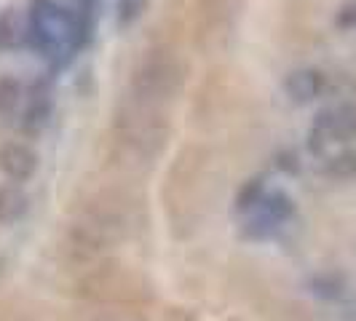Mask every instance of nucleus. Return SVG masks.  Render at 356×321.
Returning a JSON list of instances; mask_svg holds the SVG:
<instances>
[{
	"instance_id": "nucleus-11",
	"label": "nucleus",
	"mask_w": 356,
	"mask_h": 321,
	"mask_svg": "<svg viewBox=\"0 0 356 321\" xmlns=\"http://www.w3.org/2000/svg\"><path fill=\"white\" fill-rule=\"evenodd\" d=\"M22 86L14 78H0V115H11L19 107Z\"/></svg>"
},
{
	"instance_id": "nucleus-14",
	"label": "nucleus",
	"mask_w": 356,
	"mask_h": 321,
	"mask_svg": "<svg viewBox=\"0 0 356 321\" xmlns=\"http://www.w3.org/2000/svg\"><path fill=\"white\" fill-rule=\"evenodd\" d=\"M260 193H263V182H260V179H250V182L238 190V209H250L254 204H260V201H263Z\"/></svg>"
},
{
	"instance_id": "nucleus-10",
	"label": "nucleus",
	"mask_w": 356,
	"mask_h": 321,
	"mask_svg": "<svg viewBox=\"0 0 356 321\" xmlns=\"http://www.w3.org/2000/svg\"><path fill=\"white\" fill-rule=\"evenodd\" d=\"M327 174L335 179H343V182L356 179V147H346V150H340L338 156H332L327 160Z\"/></svg>"
},
{
	"instance_id": "nucleus-6",
	"label": "nucleus",
	"mask_w": 356,
	"mask_h": 321,
	"mask_svg": "<svg viewBox=\"0 0 356 321\" xmlns=\"http://www.w3.org/2000/svg\"><path fill=\"white\" fill-rule=\"evenodd\" d=\"M38 156L22 142H6L0 145V172L14 182H24L35 174Z\"/></svg>"
},
{
	"instance_id": "nucleus-12",
	"label": "nucleus",
	"mask_w": 356,
	"mask_h": 321,
	"mask_svg": "<svg viewBox=\"0 0 356 321\" xmlns=\"http://www.w3.org/2000/svg\"><path fill=\"white\" fill-rule=\"evenodd\" d=\"M19 40V17L14 11H6L0 17V46L3 49H11Z\"/></svg>"
},
{
	"instance_id": "nucleus-13",
	"label": "nucleus",
	"mask_w": 356,
	"mask_h": 321,
	"mask_svg": "<svg viewBox=\"0 0 356 321\" xmlns=\"http://www.w3.org/2000/svg\"><path fill=\"white\" fill-rule=\"evenodd\" d=\"M343 279L340 276H319V279H314V292L319 295V297H327V300H335L343 295Z\"/></svg>"
},
{
	"instance_id": "nucleus-5",
	"label": "nucleus",
	"mask_w": 356,
	"mask_h": 321,
	"mask_svg": "<svg viewBox=\"0 0 356 321\" xmlns=\"http://www.w3.org/2000/svg\"><path fill=\"white\" fill-rule=\"evenodd\" d=\"M35 33H38V40L46 46V49H70L72 40H75V33H78V27H75V22L67 11H62V8H56V6H43V8H38L35 14Z\"/></svg>"
},
{
	"instance_id": "nucleus-1",
	"label": "nucleus",
	"mask_w": 356,
	"mask_h": 321,
	"mask_svg": "<svg viewBox=\"0 0 356 321\" xmlns=\"http://www.w3.org/2000/svg\"><path fill=\"white\" fill-rule=\"evenodd\" d=\"M126 236V220L113 204H89L72 217L65 233V252L75 263H91Z\"/></svg>"
},
{
	"instance_id": "nucleus-8",
	"label": "nucleus",
	"mask_w": 356,
	"mask_h": 321,
	"mask_svg": "<svg viewBox=\"0 0 356 321\" xmlns=\"http://www.w3.org/2000/svg\"><path fill=\"white\" fill-rule=\"evenodd\" d=\"M27 209V196L19 185H0V222H17Z\"/></svg>"
},
{
	"instance_id": "nucleus-4",
	"label": "nucleus",
	"mask_w": 356,
	"mask_h": 321,
	"mask_svg": "<svg viewBox=\"0 0 356 321\" xmlns=\"http://www.w3.org/2000/svg\"><path fill=\"white\" fill-rule=\"evenodd\" d=\"M356 140V102L321 110L311 129V147L321 150L330 142H351Z\"/></svg>"
},
{
	"instance_id": "nucleus-7",
	"label": "nucleus",
	"mask_w": 356,
	"mask_h": 321,
	"mask_svg": "<svg viewBox=\"0 0 356 321\" xmlns=\"http://www.w3.org/2000/svg\"><path fill=\"white\" fill-rule=\"evenodd\" d=\"M284 91L286 97L298 105H305V102H314L324 91V75L314 67H300V70H292L284 81Z\"/></svg>"
},
{
	"instance_id": "nucleus-15",
	"label": "nucleus",
	"mask_w": 356,
	"mask_h": 321,
	"mask_svg": "<svg viewBox=\"0 0 356 321\" xmlns=\"http://www.w3.org/2000/svg\"><path fill=\"white\" fill-rule=\"evenodd\" d=\"M338 24L343 30H354L356 27V3H346L338 14Z\"/></svg>"
},
{
	"instance_id": "nucleus-3",
	"label": "nucleus",
	"mask_w": 356,
	"mask_h": 321,
	"mask_svg": "<svg viewBox=\"0 0 356 321\" xmlns=\"http://www.w3.org/2000/svg\"><path fill=\"white\" fill-rule=\"evenodd\" d=\"M115 134H118V145L124 150L137 153L143 158H153L166 137V121H163L159 107L140 105L131 99L126 113L118 115V121H115Z\"/></svg>"
},
{
	"instance_id": "nucleus-9",
	"label": "nucleus",
	"mask_w": 356,
	"mask_h": 321,
	"mask_svg": "<svg viewBox=\"0 0 356 321\" xmlns=\"http://www.w3.org/2000/svg\"><path fill=\"white\" fill-rule=\"evenodd\" d=\"M292 198L284 196V193H273V196H266L260 201V214H263V220H266L268 225H279V222H284L286 217L292 214Z\"/></svg>"
},
{
	"instance_id": "nucleus-2",
	"label": "nucleus",
	"mask_w": 356,
	"mask_h": 321,
	"mask_svg": "<svg viewBox=\"0 0 356 321\" xmlns=\"http://www.w3.org/2000/svg\"><path fill=\"white\" fill-rule=\"evenodd\" d=\"M185 83L182 59L169 46L147 49L131 72V99L147 107L169 105Z\"/></svg>"
}]
</instances>
